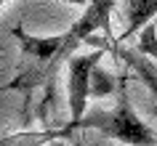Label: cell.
Listing matches in <instances>:
<instances>
[{
	"label": "cell",
	"mask_w": 157,
	"mask_h": 146,
	"mask_svg": "<svg viewBox=\"0 0 157 146\" xmlns=\"http://www.w3.org/2000/svg\"><path fill=\"white\" fill-rule=\"evenodd\" d=\"M112 90H115V80L96 66L93 69V98H101V96H107V93H112Z\"/></svg>",
	"instance_id": "5b68a950"
},
{
	"label": "cell",
	"mask_w": 157,
	"mask_h": 146,
	"mask_svg": "<svg viewBox=\"0 0 157 146\" xmlns=\"http://www.w3.org/2000/svg\"><path fill=\"white\" fill-rule=\"evenodd\" d=\"M157 16V0H128L125 3V32L120 40H131L133 35L144 32V27L152 24Z\"/></svg>",
	"instance_id": "277c9868"
},
{
	"label": "cell",
	"mask_w": 157,
	"mask_h": 146,
	"mask_svg": "<svg viewBox=\"0 0 157 146\" xmlns=\"http://www.w3.org/2000/svg\"><path fill=\"white\" fill-rule=\"evenodd\" d=\"M117 0H88L85 11L75 19V24L64 32V48L59 53V66L69 61L75 51L80 48L83 43L91 40L93 32H104L107 37H112V8H115Z\"/></svg>",
	"instance_id": "7a4b0ae2"
},
{
	"label": "cell",
	"mask_w": 157,
	"mask_h": 146,
	"mask_svg": "<svg viewBox=\"0 0 157 146\" xmlns=\"http://www.w3.org/2000/svg\"><path fill=\"white\" fill-rule=\"evenodd\" d=\"M6 90H13V88H11V82H8V85H0V93H6Z\"/></svg>",
	"instance_id": "8992f818"
},
{
	"label": "cell",
	"mask_w": 157,
	"mask_h": 146,
	"mask_svg": "<svg viewBox=\"0 0 157 146\" xmlns=\"http://www.w3.org/2000/svg\"><path fill=\"white\" fill-rule=\"evenodd\" d=\"M77 128H96L107 136L123 141V144H131V146H157V133L149 125H144L139 114L133 112L131 101H128V93H125V85L120 88V98H117V106L112 112H85V117L80 122H67V128L56 130V133H37V136H29L27 138H16V141H27L21 146H37L43 141H51V138H67L69 133H75Z\"/></svg>",
	"instance_id": "6da1fadb"
},
{
	"label": "cell",
	"mask_w": 157,
	"mask_h": 146,
	"mask_svg": "<svg viewBox=\"0 0 157 146\" xmlns=\"http://www.w3.org/2000/svg\"><path fill=\"white\" fill-rule=\"evenodd\" d=\"M101 51L88 56L69 58V77H67V96H69V125L80 122L88 112V98L93 96V69L101 61Z\"/></svg>",
	"instance_id": "3957f363"
}]
</instances>
